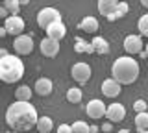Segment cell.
<instances>
[{"instance_id": "cell-28", "label": "cell", "mask_w": 148, "mask_h": 133, "mask_svg": "<svg viewBox=\"0 0 148 133\" xmlns=\"http://www.w3.org/2000/svg\"><path fill=\"white\" fill-rule=\"evenodd\" d=\"M56 133H72V128L69 126V124H61V126L58 128V131Z\"/></svg>"}, {"instance_id": "cell-14", "label": "cell", "mask_w": 148, "mask_h": 133, "mask_svg": "<svg viewBox=\"0 0 148 133\" xmlns=\"http://www.w3.org/2000/svg\"><path fill=\"white\" fill-rule=\"evenodd\" d=\"M117 8H119L117 0H100L98 2V13L102 17H106V19L111 17V15H115V13H117Z\"/></svg>"}, {"instance_id": "cell-36", "label": "cell", "mask_w": 148, "mask_h": 133, "mask_svg": "<svg viewBox=\"0 0 148 133\" xmlns=\"http://www.w3.org/2000/svg\"><path fill=\"white\" fill-rule=\"evenodd\" d=\"M119 133H130V130H120Z\"/></svg>"}, {"instance_id": "cell-12", "label": "cell", "mask_w": 148, "mask_h": 133, "mask_svg": "<svg viewBox=\"0 0 148 133\" xmlns=\"http://www.w3.org/2000/svg\"><path fill=\"white\" fill-rule=\"evenodd\" d=\"M65 35H67V28H65L63 20L61 22H56V24H52V26H48V28H46V37L56 41V43H59Z\"/></svg>"}, {"instance_id": "cell-33", "label": "cell", "mask_w": 148, "mask_h": 133, "mask_svg": "<svg viewBox=\"0 0 148 133\" xmlns=\"http://www.w3.org/2000/svg\"><path fill=\"white\" fill-rule=\"evenodd\" d=\"M89 131L91 133H98V126H89Z\"/></svg>"}, {"instance_id": "cell-10", "label": "cell", "mask_w": 148, "mask_h": 133, "mask_svg": "<svg viewBox=\"0 0 148 133\" xmlns=\"http://www.w3.org/2000/svg\"><path fill=\"white\" fill-rule=\"evenodd\" d=\"M126 117V107L122 104H111L106 109V118L113 124V122H122Z\"/></svg>"}, {"instance_id": "cell-8", "label": "cell", "mask_w": 148, "mask_h": 133, "mask_svg": "<svg viewBox=\"0 0 148 133\" xmlns=\"http://www.w3.org/2000/svg\"><path fill=\"white\" fill-rule=\"evenodd\" d=\"M143 48H145V43H143V37L141 35H128L126 39H124V50L130 54V56H137V54L143 52Z\"/></svg>"}, {"instance_id": "cell-23", "label": "cell", "mask_w": 148, "mask_h": 133, "mask_svg": "<svg viewBox=\"0 0 148 133\" xmlns=\"http://www.w3.org/2000/svg\"><path fill=\"white\" fill-rule=\"evenodd\" d=\"M137 28H139V33H141V35L148 37V13H145V15H143L141 19H139Z\"/></svg>"}, {"instance_id": "cell-24", "label": "cell", "mask_w": 148, "mask_h": 133, "mask_svg": "<svg viewBox=\"0 0 148 133\" xmlns=\"http://www.w3.org/2000/svg\"><path fill=\"white\" fill-rule=\"evenodd\" d=\"M71 128H72V133H91V131H89V124L83 122V120L74 122Z\"/></svg>"}, {"instance_id": "cell-30", "label": "cell", "mask_w": 148, "mask_h": 133, "mask_svg": "<svg viewBox=\"0 0 148 133\" xmlns=\"http://www.w3.org/2000/svg\"><path fill=\"white\" fill-rule=\"evenodd\" d=\"M102 130H104V133H111V122L104 124V128H102Z\"/></svg>"}, {"instance_id": "cell-7", "label": "cell", "mask_w": 148, "mask_h": 133, "mask_svg": "<svg viewBox=\"0 0 148 133\" xmlns=\"http://www.w3.org/2000/svg\"><path fill=\"white\" fill-rule=\"evenodd\" d=\"M13 48L18 56H28V54L34 52V39L32 35H21V37H15L13 41Z\"/></svg>"}, {"instance_id": "cell-37", "label": "cell", "mask_w": 148, "mask_h": 133, "mask_svg": "<svg viewBox=\"0 0 148 133\" xmlns=\"http://www.w3.org/2000/svg\"><path fill=\"white\" fill-rule=\"evenodd\" d=\"M145 48H146V50H145V52H146V56H148V43L145 44Z\"/></svg>"}, {"instance_id": "cell-6", "label": "cell", "mask_w": 148, "mask_h": 133, "mask_svg": "<svg viewBox=\"0 0 148 133\" xmlns=\"http://www.w3.org/2000/svg\"><path fill=\"white\" fill-rule=\"evenodd\" d=\"M91 67L87 65V63H74L72 68H71V76L74 78V81H78V83H85V81H89V78H91Z\"/></svg>"}, {"instance_id": "cell-22", "label": "cell", "mask_w": 148, "mask_h": 133, "mask_svg": "<svg viewBox=\"0 0 148 133\" xmlns=\"http://www.w3.org/2000/svg\"><path fill=\"white\" fill-rule=\"evenodd\" d=\"M135 128L137 130H148V113H139L135 117Z\"/></svg>"}, {"instance_id": "cell-16", "label": "cell", "mask_w": 148, "mask_h": 133, "mask_svg": "<svg viewBox=\"0 0 148 133\" xmlns=\"http://www.w3.org/2000/svg\"><path fill=\"white\" fill-rule=\"evenodd\" d=\"M32 94H34V91L30 89V85H21V87H17V91H15L17 102H30Z\"/></svg>"}, {"instance_id": "cell-17", "label": "cell", "mask_w": 148, "mask_h": 133, "mask_svg": "<svg viewBox=\"0 0 148 133\" xmlns=\"http://www.w3.org/2000/svg\"><path fill=\"white\" fill-rule=\"evenodd\" d=\"M80 28L87 33H96L98 31V20L95 17H85L82 22H80Z\"/></svg>"}, {"instance_id": "cell-38", "label": "cell", "mask_w": 148, "mask_h": 133, "mask_svg": "<svg viewBox=\"0 0 148 133\" xmlns=\"http://www.w3.org/2000/svg\"><path fill=\"white\" fill-rule=\"evenodd\" d=\"M9 133H18V131H9Z\"/></svg>"}, {"instance_id": "cell-15", "label": "cell", "mask_w": 148, "mask_h": 133, "mask_svg": "<svg viewBox=\"0 0 148 133\" xmlns=\"http://www.w3.org/2000/svg\"><path fill=\"white\" fill-rule=\"evenodd\" d=\"M52 89H54V83H52V80H48V78H39V80L35 81V85H34V91L39 96H48L52 93Z\"/></svg>"}, {"instance_id": "cell-5", "label": "cell", "mask_w": 148, "mask_h": 133, "mask_svg": "<svg viewBox=\"0 0 148 133\" xmlns=\"http://www.w3.org/2000/svg\"><path fill=\"white\" fill-rule=\"evenodd\" d=\"M4 28H6L8 35H13V37H21V35H24V20L21 19V17H8L6 22H4Z\"/></svg>"}, {"instance_id": "cell-21", "label": "cell", "mask_w": 148, "mask_h": 133, "mask_svg": "<svg viewBox=\"0 0 148 133\" xmlns=\"http://www.w3.org/2000/svg\"><path fill=\"white\" fill-rule=\"evenodd\" d=\"M4 8L8 10V13H11L13 17H17L18 10H21V2H18V0H6V2H4Z\"/></svg>"}, {"instance_id": "cell-3", "label": "cell", "mask_w": 148, "mask_h": 133, "mask_svg": "<svg viewBox=\"0 0 148 133\" xmlns=\"http://www.w3.org/2000/svg\"><path fill=\"white\" fill-rule=\"evenodd\" d=\"M24 76V63L17 56H6L0 59V81L4 83H15Z\"/></svg>"}, {"instance_id": "cell-32", "label": "cell", "mask_w": 148, "mask_h": 133, "mask_svg": "<svg viewBox=\"0 0 148 133\" xmlns=\"http://www.w3.org/2000/svg\"><path fill=\"white\" fill-rule=\"evenodd\" d=\"M6 35H8L6 28H4V26H0V37H6Z\"/></svg>"}, {"instance_id": "cell-31", "label": "cell", "mask_w": 148, "mask_h": 133, "mask_svg": "<svg viewBox=\"0 0 148 133\" xmlns=\"http://www.w3.org/2000/svg\"><path fill=\"white\" fill-rule=\"evenodd\" d=\"M6 56H9V54H8V50H6V48H0V59H4Z\"/></svg>"}, {"instance_id": "cell-18", "label": "cell", "mask_w": 148, "mask_h": 133, "mask_svg": "<svg viewBox=\"0 0 148 133\" xmlns=\"http://www.w3.org/2000/svg\"><path fill=\"white\" fill-rule=\"evenodd\" d=\"M35 128H37V131H39V133H48V131H52L54 122H52V118H50V117H39Z\"/></svg>"}, {"instance_id": "cell-11", "label": "cell", "mask_w": 148, "mask_h": 133, "mask_svg": "<svg viewBox=\"0 0 148 133\" xmlns=\"http://www.w3.org/2000/svg\"><path fill=\"white\" fill-rule=\"evenodd\" d=\"M100 89H102V94H104V96H108V98H115V96L120 94L122 87H120L119 81H115L113 78H109V80H104V81H102Z\"/></svg>"}, {"instance_id": "cell-4", "label": "cell", "mask_w": 148, "mask_h": 133, "mask_svg": "<svg viewBox=\"0 0 148 133\" xmlns=\"http://www.w3.org/2000/svg\"><path fill=\"white\" fill-rule=\"evenodd\" d=\"M56 22H61V13L56 8H43L37 13V24H39V28L46 30L48 26L56 24Z\"/></svg>"}, {"instance_id": "cell-26", "label": "cell", "mask_w": 148, "mask_h": 133, "mask_svg": "<svg viewBox=\"0 0 148 133\" xmlns=\"http://www.w3.org/2000/svg\"><path fill=\"white\" fill-rule=\"evenodd\" d=\"M128 4L126 2H119V8H117V13H115V15H117V19H122V17H126L128 15Z\"/></svg>"}, {"instance_id": "cell-27", "label": "cell", "mask_w": 148, "mask_h": 133, "mask_svg": "<svg viewBox=\"0 0 148 133\" xmlns=\"http://www.w3.org/2000/svg\"><path fill=\"white\" fill-rule=\"evenodd\" d=\"M87 48H89V43H85L83 39L78 37L76 39V52H87Z\"/></svg>"}, {"instance_id": "cell-29", "label": "cell", "mask_w": 148, "mask_h": 133, "mask_svg": "<svg viewBox=\"0 0 148 133\" xmlns=\"http://www.w3.org/2000/svg\"><path fill=\"white\" fill-rule=\"evenodd\" d=\"M8 17H11V15H9V13H8V10H6V8H0V19H8Z\"/></svg>"}, {"instance_id": "cell-2", "label": "cell", "mask_w": 148, "mask_h": 133, "mask_svg": "<svg viewBox=\"0 0 148 133\" xmlns=\"http://www.w3.org/2000/svg\"><path fill=\"white\" fill-rule=\"evenodd\" d=\"M139 63L130 56L117 57L111 65V76L115 81H119L120 85H130L139 78Z\"/></svg>"}, {"instance_id": "cell-19", "label": "cell", "mask_w": 148, "mask_h": 133, "mask_svg": "<svg viewBox=\"0 0 148 133\" xmlns=\"http://www.w3.org/2000/svg\"><path fill=\"white\" fill-rule=\"evenodd\" d=\"M91 44H92V48H95V52H98V54H108L109 52V44L104 37H95L91 41Z\"/></svg>"}, {"instance_id": "cell-25", "label": "cell", "mask_w": 148, "mask_h": 133, "mask_svg": "<svg viewBox=\"0 0 148 133\" xmlns=\"http://www.w3.org/2000/svg\"><path fill=\"white\" fill-rule=\"evenodd\" d=\"M133 111L137 115L139 113H148V102L145 100H137V102H133Z\"/></svg>"}, {"instance_id": "cell-9", "label": "cell", "mask_w": 148, "mask_h": 133, "mask_svg": "<svg viewBox=\"0 0 148 133\" xmlns=\"http://www.w3.org/2000/svg\"><path fill=\"white\" fill-rule=\"evenodd\" d=\"M106 109H108V105L102 102V100L95 98V100H91V102L87 104L85 113H87V117H91V118H95V120H98V118H104V117H106Z\"/></svg>"}, {"instance_id": "cell-20", "label": "cell", "mask_w": 148, "mask_h": 133, "mask_svg": "<svg viewBox=\"0 0 148 133\" xmlns=\"http://www.w3.org/2000/svg\"><path fill=\"white\" fill-rule=\"evenodd\" d=\"M82 96L83 94H82V91L78 89V87H71V89L67 91V100L71 104H80L82 102Z\"/></svg>"}, {"instance_id": "cell-34", "label": "cell", "mask_w": 148, "mask_h": 133, "mask_svg": "<svg viewBox=\"0 0 148 133\" xmlns=\"http://www.w3.org/2000/svg\"><path fill=\"white\" fill-rule=\"evenodd\" d=\"M141 6H145V8H148V0H143V2H141Z\"/></svg>"}, {"instance_id": "cell-35", "label": "cell", "mask_w": 148, "mask_h": 133, "mask_svg": "<svg viewBox=\"0 0 148 133\" xmlns=\"http://www.w3.org/2000/svg\"><path fill=\"white\" fill-rule=\"evenodd\" d=\"M137 133H148V130H137Z\"/></svg>"}, {"instance_id": "cell-1", "label": "cell", "mask_w": 148, "mask_h": 133, "mask_svg": "<svg viewBox=\"0 0 148 133\" xmlns=\"http://www.w3.org/2000/svg\"><path fill=\"white\" fill-rule=\"evenodd\" d=\"M39 115L37 109L30 102H13L6 111V122L13 131H30L34 126H37Z\"/></svg>"}, {"instance_id": "cell-13", "label": "cell", "mask_w": 148, "mask_h": 133, "mask_svg": "<svg viewBox=\"0 0 148 133\" xmlns=\"http://www.w3.org/2000/svg\"><path fill=\"white\" fill-rule=\"evenodd\" d=\"M39 48H41V52H43L45 57H56L58 52H59V43H56V41L48 39V37H45L43 41H41Z\"/></svg>"}]
</instances>
